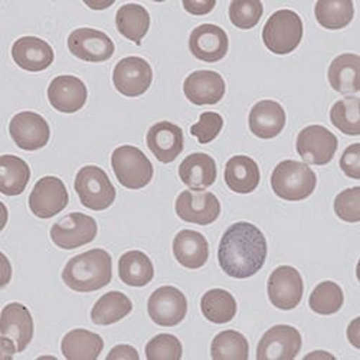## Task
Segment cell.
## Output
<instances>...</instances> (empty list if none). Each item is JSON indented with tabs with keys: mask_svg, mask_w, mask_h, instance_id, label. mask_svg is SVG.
<instances>
[{
	"mask_svg": "<svg viewBox=\"0 0 360 360\" xmlns=\"http://www.w3.org/2000/svg\"><path fill=\"white\" fill-rule=\"evenodd\" d=\"M236 302L233 295L222 288L209 290L200 300V310L206 320L215 324L229 323L236 314Z\"/></svg>",
	"mask_w": 360,
	"mask_h": 360,
	"instance_id": "d6a6232c",
	"label": "cell"
},
{
	"mask_svg": "<svg viewBox=\"0 0 360 360\" xmlns=\"http://www.w3.org/2000/svg\"><path fill=\"white\" fill-rule=\"evenodd\" d=\"M262 13L264 6L259 0H233L229 5V19L238 29H252Z\"/></svg>",
	"mask_w": 360,
	"mask_h": 360,
	"instance_id": "74e56055",
	"label": "cell"
},
{
	"mask_svg": "<svg viewBox=\"0 0 360 360\" xmlns=\"http://www.w3.org/2000/svg\"><path fill=\"white\" fill-rule=\"evenodd\" d=\"M184 8L186 12L195 16H203L217 6L215 0H184Z\"/></svg>",
	"mask_w": 360,
	"mask_h": 360,
	"instance_id": "7bdbcfd3",
	"label": "cell"
},
{
	"mask_svg": "<svg viewBox=\"0 0 360 360\" xmlns=\"http://www.w3.org/2000/svg\"><path fill=\"white\" fill-rule=\"evenodd\" d=\"M75 192L81 203L91 211H104L115 200V188L108 174L98 166H84L75 177Z\"/></svg>",
	"mask_w": 360,
	"mask_h": 360,
	"instance_id": "52a82bcc",
	"label": "cell"
},
{
	"mask_svg": "<svg viewBox=\"0 0 360 360\" xmlns=\"http://www.w3.org/2000/svg\"><path fill=\"white\" fill-rule=\"evenodd\" d=\"M68 202L70 195L65 184L55 176L39 179L29 195V207L41 219H49L63 212Z\"/></svg>",
	"mask_w": 360,
	"mask_h": 360,
	"instance_id": "8fae6325",
	"label": "cell"
},
{
	"mask_svg": "<svg viewBox=\"0 0 360 360\" xmlns=\"http://www.w3.org/2000/svg\"><path fill=\"white\" fill-rule=\"evenodd\" d=\"M173 255L176 261L185 268H202L209 258V245L206 238L198 231H180L173 239Z\"/></svg>",
	"mask_w": 360,
	"mask_h": 360,
	"instance_id": "cb8c5ba5",
	"label": "cell"
},
{
	"mask_svg": "<svg viewBox=\"0 0 360 360\" xmlns=\"http://www.w3.org/2000/svg\"><path fill=\"white\" fill-rule=\"evenodd\" d=\"M317 176L306 163L295 160H283L276 166L271 174V188L274 193L284 200H304L314 192Z\"/></svg>",
	"mask_w": 360,
	"mask_h": 360,
	"instance_id": "3957f363",
	"label": "cell"
},
{
	"mask_svg": "<svg viewBox=\"0 0 360 360\" xmlns=\"http://www.w3.org/2000/svg\"><path fill=\"white\" fill-rule=\"evenodd\" d=\"M2 335V357L11 359L23 352L34 338V319L31 311L20 303H11L2 310L0 320Z\"/></svg>",
	"mask_w": 360,
	"mask_h": 360,
	"instance_id": "5b68a950",
	"label": "cell"
},
{
	"mask_svg": "<svg viewBox=\"0 0 360 360\" xmlns=\"http://www.w3.org/2000/svg\"><path fill=\"white\" fill-rule=\"evenodd\" d=\"M12 58L18 67L29 72H41L53 63L52 46L37 37L19 38L12 46Z\"/></svg>",
	"mask_w": 360,
	"mask_h": 360,
	"instance_id": "7402d4cb",
	"label": "cell"
},
{
	"mask_svg": "<svg viewBox=\"0 0 360 360\" xmlns=\"http://www.w3.org/2000/svg\"><path fill=\"white\" fill-rule=\"evenodd\" d=\"M111 166L120 185L137 191L146 188L153 179V165L134 146H120L111 155Z\"/></svg>",
	"mask_w": 360,
	"mask_h": 360,
	"instance_id": "8992f818",
	"label": "cell"
},
{
	"mask_svg": "<svg viewBox=\"0 0 360 360\" xmlns=\"http://www.w3.org/2000/svg\"><path fill=\"white\" fill-rule=\"evenodd\" d=\"M302 335L292 326L278 324L264 333L257 346L258 360H292L302 350Z\"/></svg>",
	"mask_w": 360,
	"mask_h": 360,
	"instance_id": "4fadbf2b",
	"label": "cell"
},
{
	"mask_svg": "<svg viewBox=\"0 0 360 360\" xmlns=\"http://www.w3.org/2000/svg\"><path fill=\"white\" fill-rule=\"evenodd\" d=\"M108 360H139V352L130 345H118L107 354Z\"/></svg>",
	"mask_w": 360,
	"mask_h": 360,
	"instance_id": "ee69618b",
	"label": "cell"
},
{
	"mask_svg": "<svg viewBox=\"0 0 360 360\" xmlns=\"http://www.w3.org/2000/svg\"><path fill=\"white\" fill-rule=\"evenodd\" d=\"M133 310L131 300L120 291H110L100 297L91 310V320L97 326H110L127 317Z\"/></svg>",
	"mask_w": 360,
	"mask_h": 360,
	"instance_id": "4dcf8cb0",
	"label": "cell"
},
{
	"mask_svg": "<svg viewBox=\"0 0 360 360\" xmlns=\"http://www.w3.org/2000/svg\"><path fill=\"white\" fill-rule=\"evenodd\" d=\"M339 147L338 137L323 126L313 124L297 136L295 148L302 159L310 165L324 166L333 160Z\"/></svg>",
	"mask_w": 360,
	"mask_h": 360,
	"instance_id": "ba28073f",
	"label": "cell"
},
{
	"mask_svg": "<svg viewBox=\"0 0 360 360\" xmlns=\"http://www.w3.org/2000/svg\"><path fill=\"white\" fill-rule=\"evenodd\" d=\"M115 25L124 38L140 45L148 32L150 15L141 5L127 4L117 11Z\"/></svg>",
	"mask_w": 360,
	"mask_h": 360,
	"instance_id": "1f68e13d",
	"label": "cell"
},
{
	"mask_svg": "<svg viewBox=\"0 0 360 360\" xmlns=\"http://www.w3.org/2000/svg\"><path fill=\"white\" fill-rule=\"evenodd\" d=\"M9 133L15 144L26 152H35L45 147L51 137L48 122L41 114L34 111L18 112L11 120Z\"/></svg>",
	"mask_w": 360,
	"mask_h": 360,
	"instance_id": "2e32d148",
	"label": "cell"
},
{
	"mask_svg": "<svg viewBox=\"0 0 360 360\" xmlns=\"http://www.w3.org/2000/svg\"><path fill=\"white\" fill-rule=\"evenodd\" d=\"M103 349V338L85 328L71 330L61 342L63 354L68 360H96Z\"/></svg>",
	"mask_w": 360,
	"mask_h": 360,
	"instance_id": "83f0119b",
	"label": "cell"
},
{
	"mask_svg": "<svg viewBox=\"0 0 360 360\" xmlns=\"http://www.w3.org/2000/svg\"><path fill=\"white\" fill-rule=\"evenodd\" d=\"M184 347L173 335H158L146 345V357L148 360H179L182 359Z\"/></svg>",
	"mask_w": 360,
	"mask_h": 360,
	"instance_id": "f35d334b",
	"label": "cell"
},
{
	"mask_svg": "<svg viewBox=\"0 0 360 360\" xmlns=\"http://www.w3.org/2000/svg\"><path fill=\"white\" fill-rule=\"evenodd\" d=\"M225 81L215 71H195L184 82V93L195 105H214L225 96Z\"/></svg>",
	"mask_w": 360,
	"mask_h": 360,
	"instance_id": "44dd1931",
	"label": "cell"
},
{
	"mask_svg": "<svg viewBox=\"0 0 360 360\" xmlns=\"http://www.w3.org/2000/svg\"><path fill=\"white\" fill-rule=\"evenodd\" d=\"M345 303V294L339 284L333 281L320 283L311 292L309 306L310 309L321 316H330L338 313Z\"/></svg>",
	"mask_w": 360,
	"mask_h": 360,
	"instance_id": "8d00e7d4",
	"label": "cell"
},
{
	"mask_svg": "<svg viewBox=\"0 0 360 360\" xmlns=\"http://www.w3.org/2000/svg\"><path fill=\"white\" fill-rule=\"evenodd\" d=\"M118 276L130 287H144L155 277V266L141 251H129L118 259Z\"/></svg>",
	"mask_w": 360,
	"mask_h": 360,
	"instance_id": "f1b7e54d",
	"label": "cell"
},
{
	"mask_svg": "<svg viewBox=\"0 0 360 360\" xmlns=\"http://www.w3.org/2000/svg\"><path fill=\"white\" fill-rule=\"evenodd\" d=\"M218 169L214 158L206 153L189 155L179 166V176L192 191H205L217 180Z\"/></svg>",
	"mask_w": 360,
	"mask_h": 360,
	"instance_id": "d4e9b609",
	"label": "cell"
},
{
	"mask_svg": "<svg viewBox=\"0 0 360 360\" xmlns=\"http://www.w3.org/2000/svg\"><path fill=\"white\" fill-rule=\"evenodd\" d=\"M88 91L85 84L74 75H59L48 86L49 104L59 112L72 114L86 103Z\"/></svg>",
	"mask_w": 360,
	"mask_h": 360,
	"instance_id": "ffe728a7",
	"label": "cell"
},
{
	"mask_svg": "<svg viewBox=\"0 0 360 360\" xmlns=\"http://www.w3.org/2000/svg\"><path fill=\"white\" fill-rule=\"evenodd\" d=\"M359 323H360V319H354L350 326L347 327V339L349 342L356 347V349H360V343H359V338H360V330H359Z\"/></svg>",
	"mask_w": 360,
	"mask_h": 360,
	"instance_id": "f6af8a7d",
	"label": "cell"
},
{
	"mask_svg": "<svg viewBox=\"0 0 360 360\" xmlns=\"http://www.w3.org/2000/svg\"><path fill=\"white\" fill-rule=\"evenodd\" d=\"M189 49L203 63H218L229 49V39L221 26L203 23L195 27L189 37Z\"/></svg>",
	"mask_w": 360,
	"mask_h": 360,
	"instance_id": "ac0fdd59",
	"label": "cell"
},
{
	"mask_svg": "<svg viewBox=\"0 0 360 360\" xmlns=\"http://www.w3.org/2000/svg\"><path fill=\"white\" fill-rule=\"evenodd\" d=\"M317 22L330 31L346 27L354 16L352 0H319L314 8Z\"/></svg>",
	"mask_w": 360,
	"mask_h": 360,
	"instance_id": "836d02e7",
	"label": "cell"
},
{
	"mask_svg": "<svg viewBox=\"0 0 360 360\" xmlns=\"http://www.w3.org/2000/svg\"><path fill=\"white\" fill-rule=\"evenodd\" d=\"M340 169L343 173L352 179H360V144L354 143L349 146L342 158H340Z\"/></svg>",
	"mask_w": 360,
	"mask_h": 360,
	"instance_id": "b9f144b4",
	"label": "cell"
},
{
	"mask_svg": "<svg viewBox=\"0 0 360 360\" xmlns=\"http://www.w3.org/2000/svg\"><path fill=\"white\" fill-rule=\"evenodd\" d=\"M224 127V118L218 112L206 111L199 117V122L191 127V134L198 139L200 144L214 141Z\"/></svg>",
	"mask_w": 360,
	"mask_h": 360,
	"instance_id": "60d3db41",
	"label": "cell"
},
{
	"mask_svg": "<svg viewBox=\"0 0 360 360\" xmlns=\"http://www.w3.org/2000/svg\"><path fill=\"white\" fill-rule=\"evenodd\" d=\"M153 70L146 59L140 56H127L114 68L112 82L117 91L126 97L143 96L152 85Z\"/></svg>",
	"mask_w": 360,
	"mask_h": 360,
	"instance_id": "9a60e30c",
	"label": "cell"
},
{
	"mask_svg": "<svg viewBox=\"0 0 360 360\" xmlns=\"http://www.w3.org/2000/svg\"><path fill=\"white\" fill-rule=\"evenodd\" d=\"M304 34L303 20L294 11L281 9L268 18L262 29V41L268 51L287 55L302 44Z\"/></svg>",
	"mask_w": 360,
	"mask_h": 360,
	"instance_id": "277c9868",
	"label": "cell"
},
{
	"mask_svg": "<svg viewBox=\"0 0 360 360\" xmlns=\"http://www.w3.org/2000/svg\"><path fill=\"white\" fill-rule=\"evenodd\" d=\"M261 180V173L257 162L248 156H233L225 166V184L235 192L247 195L254 192Z\"/></svg>",
	"mask_w": 360,
	"mask_h": 360,
	"instance_id": "4316f807",
	"label": "cell"
},
{
	"mask_svg": "<svg viewBox=\"0 0 360 360\" xmlns=\"http://www.w3.org/2000/svg\"><path fill=\"white\" fill-rule=\"evenodd\" d=\"M70 52L85 63H104L114 55L111 38L93 27H79L68 37Z\"/></svg>",
	"mask_w": 360,
	"mask_h": 360,
	"instance_id": "e0dca14e",
	"label": "cell"
},
{
	"mask_svg": "<svg viewBox=\"0 0 360 360\" xmlns=\"http://www.w3.org/2000/svg\"><path fill=\"white\" fill-rule=\"evenodd\" d=\"M98 232L94 218L74 212L58 221L51 228L52 243L63 250H75L93 243Z\"/></svg>",
	"mask_w": 360,
	"mask_h": 360,
	"instance_id": "9c48e42d",
	"label": "cell"
},
{
	"mask_svg": "<svg viewBox=\"0 0 360 360\" xmlns=\"http://www.w3.org/2000/svg\"><path fill=\"white\" fill-rule=\"evenodd\" d=\"M328 82L340 94H356L360 91V56L342 53L328 67Z\"/></svg>",
	"mask_w": 360,
	"mask_h": 360,
	"instance_id": "484cf974",
	"label": "cell"
},
{
	"mask_svg": "<svg viewBox=\"0 0 360 360\" xmlns=\"http://www.w3.org/2000/svg\"><path fill=\"white\" fill-rule=\"evenodd\" d=\"M147 311L150 319L158 326L173 327L185 320L188 314V300L179 288L165 285L150 295Z\"/></svg>",
	"mask_w": 360,
	"mask_h": 360,
	"instance_id": "7c38bea8",
	"label": "cell"
},
{
	"mask_svg": "<svg viewBox=\"0 0 360 360\" xmlns=\"http://www.w3.org/2000/svg\"><path fill=\"white\" fill-rule=\"evenodd\" d=\"M336 215L350 224L360 221V188L354 186L340 192L335 199Z\"/></svg>",
	"mask_w": 360,
	"mask_h": 360,
	"instance_id": "ab89813d",
	"label": "cell"
},
{
	"mask_svg": "<svg viewBox=\"0 0 360 360\" xmlns=\"http://www.w3.org/2000/svg\"><path fill=\"white\" fill-rule=\"evenodd\" d=\"M112 278L111 255L101 248L89 250L71 258L63 271V281L77 292H93L104 288Z\"/></svg>",
	"mask_w": 360,
	"mask_h": 360,
	"instance_id": "7a4b0ae2",
	"label": "cell"
},
{
	"mask_svg": "<svg viewBox=\"0 0 360 360\" xmlns=\"http://www.w3.org/2000/svg\"><path fill=\"white\" fill-rule=\"evenodd\" d=\"M31 169L27 163L13 155L0 156V192L6 196H18L26 189Z\"/></svg>",
	"mask_w": 360,
	"mask_h": 360,
	"instance_id": "f546056e",
	"label": "cell"
},
{
	"mask_svg": "<svg viewBox=\"0 0 360 360\" xmlns=\"http://www.w3.org/2000/svg\"><path fill=\"white\" fill-rule=\"evenodd\" d=\"M268 298L271 304L280 310H292L303 300V277L294 266L281 265L276 268L268 278Z\"/></svg>",
	"mask_w": 360,
	"mask_h": 360,
	"instance_id": "30bf717a",
	"label": "cell"
},
{
	"mask_svg": "<svg viewBox=\"0 0 360 360\" xmlns=\"http://www.w3.org/2000/svg\"><path fill=\"white\" fill-rule=\"evenodd\" d=\"M250 130L262 140L277 137L285 127L287 115L281 104L273 100L258 101L250 112Z\"/></svg>",
	"mask_w": 360,
	"mask_h": 360,
	"instance_id": "603a6c76",
	"label": "cell"
},
{
	"mask_svg": "<svg viewBox=\"0 0 360 360\" xmlns=\"http://www.w3.org/2000/svg\"><path fill=\"white\" fill-rule=\"evenodd\" d=\"M88 8H91L94 11H101V9H105V8H110L112 5V2H108V4H85Z\"/></svg>",
	"mask_w": 360,
	"mask_h": 360,
	"instance_id": "bcb514c9",
	"label": "cell"
},
{
	"mask_svg": "<svg viewBox=\"0 0 360 360\" xmlns=\"http://www.w3.org/2000/svg\"><path fill=\"white\" fill-rule=\"evenodd\" d=\"M266 252V239L261 229L250 222H236L222 235L218 261L226 276L244 280L264 266Z\"/></svg>",
	"mask_w": 360,
	"mask_h": 360,
	"instance_id": "6da1fadb",
	"label": "cell"
},
{
	"mask_svg": "<svg viewBox=\"0 0 360 360\" xmlns=\"http://www.w3.org/2000/svg\"><path fill=\"white\" fill-rule=\"evenodd\" d=\"M211 356L214 360H247L250 357L248 340L236 330H225L214 338Z\"/></svg>",
	"mask_w": 360,
	"mask_h": 360,
	"instance_id": "e575fe53",
	"label": "cell"
},
{
	"mask_svg": "<svg viewBox=\"0 0 360 360\" xmlns=\"http://www.w3.org/2000/svg\"><path fill=\"white\" fill-rule=\"evenodd\" d=\"M360 100L359 97H345L333 104L330 110V122L347 136L360 134Z\"/></svg>",
	"mask_w": 360,
	"mask_h": 360,
	"instance_id": "d590c367",
	"label": "cell"
},
{
	"mask_svg": "<svg viewBox=\"0 0 360 360\" xmlns=\"http://www.w3.org/2000/svg\"><path fill=\"white\" fill-rule=\"evenodd\" d=\"M146 141L150 152L165 165L174 162L185 147L182 129L170 122H159L153 124L147 131Z\"/></svg>",
	"mask_w": 360,
	"mask_h": 360,
	"instance_id": "d6986e66",
	"label": "cell"
},
{
	"mask_svg": "<svg viewBox=\"0 0 360 360\" xmlns=\"http://www.w3.org/2000/svg\"><path fill=\"white\" fill-rule=\"evenodd\" d=\"M177 217L189 224L211 225L221 215L219 199L212 192L184 191L176 199Z\"/></svg>",
	"mask_w": 360,
	"mask_h": 360,
	"instance_id": "5bb4252c",
	"label": "cell"
}]
</instances>
